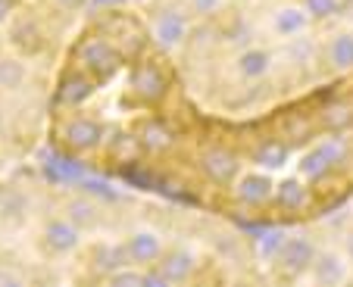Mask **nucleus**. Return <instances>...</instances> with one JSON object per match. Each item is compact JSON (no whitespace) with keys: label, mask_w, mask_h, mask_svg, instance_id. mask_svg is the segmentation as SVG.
<instances>
[{"label":"nucleus","mask_w":353,"mask_h":287,"mask_svg":"<svg viewBox=\"0 0 353 287\" xmlns=\"http://www.w3.org/2000/svg\"><path fill=\"white\" fill-rule=\"evenodd\" d=\"M328 56L334 66H353V34H338L328 47Z\"/></svg>","instance_id":"1"},{"label":"nucleus","mask_w":353,"mask_h":287,"mask_svg":"<svg viewBox=\"0 0 353 287\" xmlns=\"http://www.w3.org/2000/svg\"><path fill=\"white\" fill-rule=\"evenodd\" d=\"M347 250H350V253H353V237H350V241H347Z\"/></svg>","instance_id":"2"}]
</instances>
